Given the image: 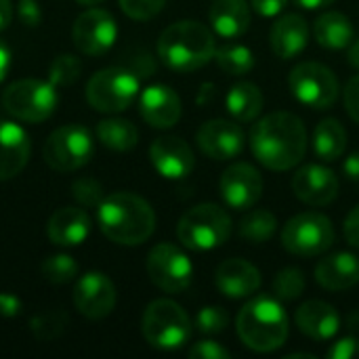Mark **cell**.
<instances>
[{
	"label": "cell",
	"instance_id": "6da1fadb",
	"mask_svg": "<svg viewBox=\"0 0 359 359\" xmlns=\"http://www.w3.org/2000/svg\"><path fill=\"white\" fill-rule=\"evenodd\" d=\"M250 149L269 170H290L307 154V128L292 111H271L250 130Z\"/></svg>",
	"mask_w": 359,
	"mask_h": 359
},
{
	"label": "cell",
	"instance_id": "7a4b0ae2",
	"mask_svg": "<svg viewBox=\"0 0 359 359\" xmlns=\"http://www.w3.org/2000/svg\"><path fill=\"white\" fill-rule=\"evenodd\" d=\"M97 219L103 236L120 246H139L156 229V212L141 196L116 191L101 200Z\"/></svg>",
	"mask_w": 359,
	"mask_h": 359
},
{
	"label": "cell",
	"instance_id": "3957f363",
	"mask_svg": "<svg viewBox=\"0 0 359 359\" xmlns=\"http://www.w3.org/2000/svg\"><path fill=\"white\" fill-rule=\"evenodd\" d=\"M215 36L212 32L194 19L177 21L168 25L158 38V57L162 63L179 74H189L204 67L215 59Z\"/></svg>",
	"mask_w": 359,
	"mask_h": 359
},
{
	"label": "cell",
	"instance_id": "277c9868",
	"mask_svg": "<svg viewBox=\"0 0 359 359\" xmlns=\"http://www.w3.org/2000/svg\"><path fill=\"white\" fill-rule=\"evenodd\" d=\"M236 330L248 349L257 353H271L284 347L290 324L284 307L276 299L255 297L240 309L236 318Z\"/></svg>",
	"mask_w": 359,
	"mask_h": 359
},
{
	"label": "cell",
	"instance_id": "5b68a950",
	"mask_svg": "<svg viewBox=\"0 0 359 359\" xmlns=\"http://www.w3.org/2000/svg\"><path fill=\"white\" fill-rule=\"evenodd\" d=\"M231 236V219L225 208L217 204H198L189 208L179 225L177 238L185 248L191 250H215L223 246Z\"/></svg>",
	"mask_w": 359,
	"mask_h": 359
},
{
	"label": "cell",
	"instance_id": "8992f818",
	"mask_svg": "<svg viewBox=\"0 0 359 359\" xmlns=\"http://www.w3.org/2000/svg\"><path fill=\"white\" fill-rule=\"evenodd\" d=\"M145 341L162 351L181 349L191 337V320L181 305L168 299H158L147 305L141 322Z\"/></svg>",
	"mask_w": 359,
	"mask_h": 359
},
{
	"label": "cell",
	"instance_id": "52a82bcc",
	"mask_svg": "<svg viewBox=\"0 0 359 359\" xmlns=\"http://www.w3.org/2000/svg\"><path fill=\"white\" fill-rule=\"evenodd\" d=\"M57 86L48 80L25 78L13 82L2 93V107L21 122H44L57 107Z\"/></svg>",
	"mask_w": 359,
	"mask_h": 359
},
{
	"label": "cell",
	"instance_id": "ba28073f",
	"mask_svg": "<svg viewBox=\"0 0 359 359\" xmlns=\"http://www.w3.org/2000/svg\"><path fill=\"white\" fill-rule=\"evenodd\" d=\"M139 95V78L124 67H105L86 84V99L101 114H118L130 107Z\"/></svg>",
	"mask_w": 359,
	"mask_h": 359
},
{
	"label": "cell",
	"instance_id": "9c48e42d",
	"mask_svg": "<svg viewBox=\"0 0 359 359\" xmlns=\"http://www.w3.org/2000/svg\"><path fill=\"white\" fill-rule=\"evenodd\" d=\"M282 244L294 257H320L334 244V225L322 212H301L284 225Z\"/></svg>",
	"mask_w": 359,
	"mask_h": 359
},
{
	"label": "cell",
	"instance_id": "30bf717a",
	"mask_svg": "<svg viewBox=\"0 0 359 359\" xmlns=\"http://www.w3.org/2000/svg\"><path fill=\"white\" fill-rule=\"evenodd\" d=\"M95 143L88 128L82 124H65L50 133L44 143V162L57 172H74L88 164Z\"/></svg>",
	"mask_w": 359,
	"mask_h": 359
},
{
	"label": "cell",
	"instance_id": "8fae6325",
	"mask_svg": "<svg viewBox=\"0 0 359 359\" xmlns=\"http://www.w3.org/2000/svg\"><path fill=\"white\" fill-rule=\"evenodd\" d=\"M288 86L297 101L311 109L332 107L341 93L339 80L332 69L316 61H303L294 65L288 76Z\"/></svg>",
	"mask_w": 359,
	"mask_h": 359
},
{
	"label": "cell",
	"instance_id": "7c38bea8",
	"mask_svg": "<svg viewBox=\"0 0 359 359\" xmlns=\"http://www.w3.org/2000/svg\"><path fill=\"white\" fill-rule=\"evenodd\" d=\"M147 276L160 290L181 294L194 280V265L179 246L158 244L147 255Z\"/></svg>",
	"mask_w": 359,
	"mask_h": 359
},
{
	"label": "cell",
	"instance_id": "4fadbf2b",
	"mask_svg": "<svg viewBox=\"0 0 359 359\" xmlns=\"http://www.w3.org/2000/svg\"><path fill=\"white\" fill-rule=\"evenodd\" d=\"M72 38H74V46L82 55L97 57L114 46L118 38V25L107 11L93 6L82 15H78L72 27Z\"/></svg>",
	"mask_w": 359,
	"mask_h": 359
},
{
	"label": "cell",
	"instance_id": "5bb4252c",
	"mask_svg": "<svg viewBox=\"0 0 359 359\" xmlns=\"http://www.w3.org/2000/svg\"><path fill=\"white\" fill-rule=\"evenodd\" d=\"M219 191L229 208L250 210L263 196V179L252 164L236 162L221 175Z\"/></svg>",
	"mask_w": 359,
	"mask_h": 359
},
{
	"label": "cell",
	"instance_id": "9a60e30c",
	"mask_svg": "<svg viewBox=\"0 0 359 359\" xmlns=\"http://www.w3.org/2000/svg\"><path fill=\"white\" fill-rule=\"evenodd\" d=\"M196 141L204 156L212 160H233L244 151L246 135L238 124V120L233 122V120L217 118L204 122L198 128Z\"/></svg>",
	"mask_w": 359,
	"mask_h": 359
},
{
	"label": "cell",
	"instance_id": "2e32d148",
	"mask_svg": "<svg viewBox=\"0 0 359 359\" xmlns=\"http://www.w3.org/2000/svg\"><path fill=\"white\" fill-rule=\"evenodd\" d=\"M74 305L88 320H103L116 305V286L101 271L84 273L74 288Z\"/></svg>",
	"mask_w": 359,
	"mask_h": 359
},
{
	"label": "cell",
	"instance_id": "e0dca14e",
	"mask_svg": "<svg viewBox=\"0 0 359 359\" xmlns=\"http://www.w3.org/2000/svg\"><path fill=\"white\" fill-rule=\"evenodd\" d=\"M292 191L309 206H326L339 196V177L322 164H307L294 172Z\"/></svg>",
	"mask_w": 359,
	"mask_h": 359
},
{
	"label": "cell",
	"instance_id": "ac0fdd59",
	"mask_svg": "<svg viewBox=\"0 0 359 359\" xmlns=\"http://www.w3.org/2000/svg\"><path fill=\"white\" fill-rule=\"evenodd\" d=\"M149 160L164 179H172V181L185 179L196 166L191 147L181 137H170V135L160 137L151 143Z\"/></svg>",
	"mask_w": 359,
	"mask_h": 359
},
{
	"label": "cell",
	"instance_id": "d6986e66",
	"mask_svg": "<svg viewBox=\"0 0 359 359\" xmlns=\"http://www.w3.org/2000/svg\"><path fill=\"white\" fill-rule=\"evenodd\" d=\"M139 111L143 120L154 128H170L181 118V99L166 84L147 86L139 99Z\"/></svg>",
	"mask_w": 359,
	"mask_h": 359
},
{
	"label": "cell",
	"instance_id": "ffe728a7",
	"mask_svg": "<svg viewBox=\"0 0 359 359\" xmlns=\"http://www.w3.org/2000/svg\"><path fill=\"white\" fill-rule=\"evenodd\" d=\"M215 284L223 297L246 299L261 288V271L244 259H227L217 267Z\"/></svg>",
	"mask_w": 359,
	"mask_h": 359
},
{
	"label": "cell",
	"instance_id": "44dd1931",
	"mask_svg": "<svg viewBox=\"0 0 359 359\" xmlns=\"http://www.w3.org/2000/svg\"><path fill=\"white\" fill-rule=\"evenodd\" d=\"M297 328L311 341H330L341 330V316L324 301H307L294 313Z\"/></svg>",
	"mask_w": 359,
	"mask_h": 359
},
{
	"label": "cell",
	"instance_id": "7402d4cb",
	"mask_svg": "<svg viewBox=\"0 0 359 359\" xmlns=\"http://www.w3.org/2000/svg\"><path fill=\"white\" fill-rule=\"evenodd\" d=\"M90 233V219L84 208L78 206H63L57 208L46 225V236L55 246H78Z\"/></svg>",
	"mask_w": 359,
	"mask_h": 359
},
{
	"label": "cell",
	"instance_id": "603a6c76",
	"mask_svg": "<svg viewBox=\"0 0 359 359\" xmlns=\"http://www.w3.org/2000/svg\"><path fill=\"white\" fill-rule=\"evenodd\" d=\"M29 160L27 133L8 120H0V181L17 177Z\"/></svg>",
	"mask_w": 359,
	"mask_h": 359
},
{
	"label": "cell",
	"instance_id": "cb8c5ba5",
	"mask_svg": "<svg viewBox=\"0 0 359 359\" xmlns=\"http://www.w3.org/2000/svg\"><path fill=\"white\" fill-rule=\"evenodd\" d=\"M269 42H271V50L280 59H292V57L301 55L309 42V25H307L305 17H301L297 13L280 17L271 25Z\"/></svg>",
	"mask_w": 359,
	"mask_h": 359
},
{
	"label": "cell",
	"instance_id": "d4e9b609",
	"mask_svg": "<svg viewBox=\"0 0 359 359\" xmlns=\"http://www.w3.org/2000/svg\"><path fill=\"white\" fill-rule=\"evenodd\" d=\"M316 280L330 292L349 290L359 284V259L351 252H334L316 267Z\"/></svg>",
	"mask_w": 359,
	"mask_h": 359
},
{
	"label": "cell",
	"instance_id": "484cf974",
	"mask_svg": "<svg viewBox=\"0 0 359 359\" xmlns=\"http://www.w3.org/2000/svg\"><path fill=\"white\" fill-rule=\"evenodd\" d=\"M208 19L212 29L227 40L240 38L250 27V6L246 0H212Z\"/></svg>",
	"mask_w": 359,
	"mask_h": 359
},
{
	"label": "cell",
	"instance_id": "4316f807",
	"mask_svg": "<svg viewBox=\"0 0 359 359\" xmlns=\"http://www.w3.org/2000/svg\"><path fill=\"white\" fill-rule=\"evenodd\" d=\"M313 36L320 46L339 50V48H347L351 44V40L355 38V29L347 15L339 13V11H326L324 15H320L316 19Z\"/></svg>",
	"mask_w": 359,
	"mask_h": 359
},
{
	"label": "cell",
	"instance_id": "83f0119b",
	"mask_svg": "<svg viewBox=\"0 0 359 359\" xmlns=\"http://www.w3.org/2000/svg\"><path fill=\"white\" fill-rule=\"evenodd\" d=\"M225 103L227 111L238 122H252L263 109V93L252 82H238L229 88Z\"/></svg>",
	"mask_w": 359,
	"mask_h": 359
},
{
	"label": "cell",
	"instance_id": "f1b7e54d",
	"mask_svg": "<svg viewBox=\"0 0 359 359\" xmlns=\"http://www.w3.org/2000/svg\"><path fill=\"white\" fill-rule=\"evenodd\" d=\"M313 149L326 162L339 160L347 149V130L337 118L322 120L313 130Z\"/></svg>",
	"mask_w": 359,
	"mask_h": 359
},
{
	"label": "cell",
	"instance_id": "f546056e",
	"mask_svg": "<svg viewBox=\"0 0 359 359\" xmlns=\"http://www.w3.org/2000/svg\"><path fill=\"white\" fill-rule=\"evenodd\" d=\"M99 141L114 151H128L139 141V130L133 122L122 118H107L97 126Z\"/></svg>",
	"mask_w": 359,
	"mask_h": 359
},
{
	"label": "cell",
	"instance_id": "4dcf8cb0",
	"mask_svg": "<svg viewBox=\"0 0 359 359\" xmlns=\"http://www.w3.org/2000/svg\"><path fill=\"white\" fill-rule=\"evenodd\" d=\"M278 229V219L271 210L265 208H255L248 215L242 217L240 221V238L246 240L248 244H265L273 238Z\"/></svg>",
	"mask_w": 359,
	"mask_h": 359
},
{
	"label": "cell",
	"instance_id": "1f68e13d",
	"mask_svg": "<svg viewBox=\"0 0 359 359\" xmlns=\"http://www.w3.org/2000/svg\"><path fill=\"white\" fill-rule=\"evenodd\" d=\"M217 65L229 76H244L255 67V55L244 44H225L215 50Z\"/></svg>",
	"mask_w": 359,
	"mask_h": 359
},
{
	"label": "cell",
	"instance_id": "d6a6232c",
	"mask_svg": "<svg viewBox=\"0 0 359 359\" xmlns=\"http://www.w3.org/2000/svg\"><path fill=\"white\" fill-rule=\"evenodd\" d=\"M40 269H42L44 280L55 286L69 284L78 273V265L69 255H53V257L44 259Z\"/></svg>",
	"mask_w": 359,
	"mask_h": 359
},
{
	"label": "cell",
	"instance_id": "836d02e7",
	"mask_svg": "<svg viewBox=\"0 0 359 359\" xmlns=\"http://www.w3.org/2000/svg\"><path fill=\"white\" fill-rule=\"evenodd\" d=\"M305 290V276L297 267L282 269L273 280V294L280 301H297Z\"/></svg>",
	"mask_w": 359,
	"mask_h": 359
},
{
	"label": "cell",
	"instance_id": "e575fe53",
	"mask_svg": "<svg viewBox=\"0 0 359 359\" xmlns=\"http://www.w3.org/2000/svg\"><path fill=\"white\" fill-rule=\"evenodd\" d=\"M80 59L74 55H59L55 57V61L50 63V72H48V80L55 86H67L72 82H76V78L80 76Z\"/></svg>",
	"mask_w": 359,
	"mask_h": 359
},
{
	"label": "cell",
	"instance_id": "d590c367",
	"mask_svg": "<svg viewBox=\"0 0 359 359\" xmlns=\"http://www.w3.org/2000/svg\"><path fill=\"white\" fill-rule=\"evenodd\" d=\"M227 324H229L227 311L217 305L202 307L196 316V326L202 334H219L227 328Z\"/></svg>",
	"mask_w": 359,
	"mask_h": 359
},
{
	"label": "cell",
	"instance_id": "8d00e7d4",
	"mask_svg": "<svg viewBox=\"0 0 359 359\" xmlns=\"http://www.w3.org/2000/svg\"><path fill=\"white\" fill-rule=\"evenodd\" d=\"M122 11L130 17V19H137V21H145V19H151L156 17L166 0H118Z\"/></svg>",
	"mask_w": 359,
	"mask_h": 359
},
{
	"label": "cell",
	"instance_id": "74e56055",
	"mask_svg": "<svg viewBox=\"0 0 359 359\" xmlns=\"http://www.w3.org/2000/svg\"><path fill=\"white\" fill-rule=\"evenodd\" d=\"M74 198L82 206H99L101 204V185L93 179H80L74 183Z\"/></svg>",
	"mask_w": 359,
	"mask_h": 359
},
{
	"label": "cell",
	"instance_id": "f35d334b",
	"mask_svg": "<svg viewBox=\"0 0 359 359\" xmlns=\"http://www.w3.org/2000/svg\"><path fill=\"white\" fill-rule=\"evenodd\" d=\"M65 324H67V318H65L63 313L53 311V313H44V316H38L36 320H32V330H34L36 337H40L42 330H46L42 339H50V332H48V330H50V328L63 330Z\"/></svg>",
	"mask_w": 359,
	"mask_h": 359
},
{
	"label": "cell",
	"instance_id": "ab89813d",
	"mask_svg": "<svg viewBox=\"0 0 359 359\" xmlns=\"http://www.w3.org/2000/svg\"><path fill=\"white\" fill-rule=\"evenodd\" d=\"M189 358L191 359H229L231 353L221 347L217 341H200L189 349Z\"/></svg>",
	"mask_w": 359,
	"mask_h": 359
},
{
	"label": "cell",
	"instance_id": "60d3db41",
	"mask_svg": "<svg viewBox=\"0 0 359 359\" xmlns=\"http://www.w3.org/2000/svg\"><path fill=\"white\" fill-rule=\"evenodd\" d=\"M326 358L330 359H359V341L353 337L339 339L332 343V347L326 351Z\"/></svg>",
	"mask_w": 359,
	"mask_h": 359
},
{
	"label": "cell",
	"instance_id": "b9f144b4",
	"mask_svg": "<svg viewBox=\"0 0 359 359\" xmlns=\"http://www.w3.org/2000/svg\"><path fill=\"white\" fill-rule=\"evenodd\" d=\"M343 99H345L347 114L353 118V122L359 124V74L347 82V86L343 90Z\"/></svg>",
	"mask_w": 359,
	"mask_h": 359
},
{
	"label": "cell",
	"instance_id": "7bdbcfd3",
	"mask_svg": "<svg viewBox=\"0 0 359 359\" xmlns=\"http://www.w3.org/2000/svg\"><path fill=\"white\" fill-rule=\"evenodd\" d=\"M288 0H250V6L263 17H276L286 8Z\"/></svg>",
	"mask_w": 359,
	"mask_h": 359
},
{
	"label": "cell",
	"instance_id": "ee69618b",
	"mask_svg": "<svg viewBox=\"0 0 359 359\" xmlns=\"http://www.w3.org/2000/svg\"><path fill=\"white\" fill-rule=\"evenodd\" d=\"M17 13H19L21 23H25V25H38L40 23V17H42L38 4L34 0H21Z\"/></svg>",
	"mask_w": 359,
	"mask_h": 359
},
{
	"label": "cell",
	"instance_id": "f6af8a7d",
	"mask_svg": "<svg viewBox=\"0 0 359 359\" xmlns=\"http://www.w3.org/2000/svg\"><path fill=\"white\" fill-rule=\"evenodd\" d=\"M345 240L353 248H359V204L345 219Z\"/></svg>",
	"mask_w": 359,
	"mask_h": 359
},
{
	"label": "cell",
	"instance_id": "bcb514c9",
	"mask_svg": "<svg viewBox=\"0 0 359 359\" xmlns=\"http://www.w3.org/2000/svg\"><path fill=\"white\" fill-rule=\"evenodd\" d=\"M343 172H345V177H347L349 181H355V183H359V151L351 154V156L345 160V164H343Z\"/></svg>",
	"mask_w": 359,
	"mask_h": 359
},
{
	"label": "cell",
	"instance_id": "7dc6e473",
	"mask_svg": "<svg viewBox=\"0 0 359 359\" xmlns=\"http://www.w3.org/2000/svg\"><path fill=\"white\" fill-rule=\"evenodd\" d=\"M0 313L2 316H17L19 313V301L13 294H0Z\"/></svg>",
	"mask_w": 359,
	"mask_h": 359
},
{
	"label": "cell",
	"instance_id": "c3c4849f",
	"mask_svg": "<svg viewBox=\"0 0 359 359\" xmlns=\"http://www.w3.org/2000/svg\"><path fill=\"white\" fill-rule=\"evenodd\" d=\"M13 21V4L11 0H0V32L6 29Z\"/></svg>",
	"mask_w": 359,
	"mask_h": 359
},
{
	"label": "cell",
	"instance_id": "681fc988",
	"mask_svg": "<svg viewBox=\"0 0 359 359\" xmlns=\"http://www.w3.org/2000/svg\"><path fill=\"white\" fill-rule=\"evenodd\" d=\"M8 67H11V50H8V46L0 40V82L6 78Z\"/></svg>",
	"mask_w": 359,
	"mask_h": 359
},
{
	"label": "cell",
	"instance_id": "f907efd6",
	"mask_svg": "<svg viewBox=\"0 0 359 359\" xmlns=\"http://www.w3.org/2000/svg\"><path fill=\"white\" fill-rule=\"evenodd\" d=\"M301 8H307V11H318V8H324L328 4H332L334 0H294Z\"/></svg>",
	"mask_w": 359,
	"mask_h": 359
},
{
	"label": "cell",
	"instance_id": "816d5d0a",
	"mask_svg": "<svg viewBox=\"0 0 359 359\" xmlns=\"http://www.w3.org/2000/svg\"><path fill=\"white\" fill-rule=\"evenodd\" d=\"M347 59H349V63L359 69V38H353L351 40V44H349V53H347Z\"/></svg>",
	"mask_w": 359,
	"mask_h": 359
},
{
	"label": "cell",
	"instance_id": "f5cc1de1",
	"mask_svg": "<svg viewBox=\"0 0 359 359\" xmlns=\"http://www.w3.org/2000/svg\"><path fill=\"white\" fill-rule=\"evenodd\" d=\"M297 358H305V359H316L313 353H290L286 359H297Z\"/></svg>",
	"mask_w": 359,
	"mask_h": 359
},
{
	"label": "cell",
	"instance_id": "db71d44e",
	"mask_svg": "<svg viewBox=\"0 0 359 359\" xmlns=\"http://www.w3.org/2000/svg\"><path fill=\"white\" fill-rule=\"evenodd\" d=\"M78 4H82V6H97L99 2H103V0H76Z\"/></svg>",
	"mask_w": 359,
	"mask_h": 359
}]
</instances>
